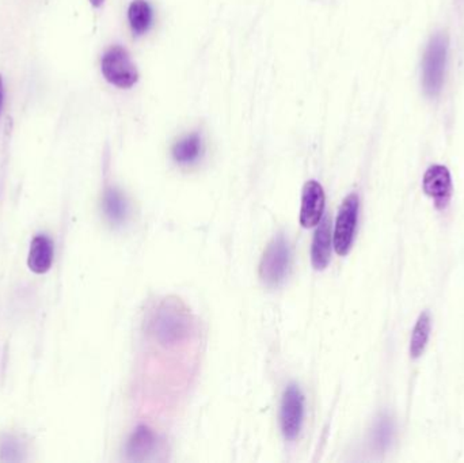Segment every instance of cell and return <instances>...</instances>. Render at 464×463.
<instances>
[{
  "mask_svg": "<svg viewBox=\"0 0 464 463\" xmlns=\"http://www.w3.org/2000/svg\"><path fill=\"white\" fill-rule=\"evenodd\" d=\"M101 69L109 84L120 89H129L139 79L136 67L123 46L116 45L103 53Z\"/></svg>",
  "mask_w": 464,
  "mask_h": 463,
  "instance_id": "7a4b0ae2",
  "label": "cell"
},
{
  "mask_svg": "<svg viewBox=\"0 0 464 463\" xmlns=\"http://www.w3.org/2000/svg\"><path fill=\"white\" fill-rule=\"evenodd\" d=\"M103 212L109 221L114 224L123 223L128 215V203L126 196L116 188L106 189L103 195Z\"/></svg>",
  "mask_w": 464,
  "mask_h": 463,
  "instance_id": "7c38bea8",
  "label": "cell"
},
{
  "mask_svg": "<svg viewBox=\"0 0 464 463\" xmlns=\"http://www.w3.org/2000/svg\"><path fill=\"white\" fill-rule=\"evenodd\" d=\"M152 335L159 343L173 345L183 340L191 330V315L178 299H166L155 313Z\"/></svg>",
  "mask_w": 464,
  "mask_h": 463,
  "instance_id": "6da1fadb",
  "label": "cell"
},
{
  "mask_svg": "<svg viewBox=\"0 0 464 463\" xmlns=\"http://www.w3.org/2000/svg\"><path fill=\"white\" fill-rule=\"evenodd\" d=\"M291 263V250L282 235H277L264 253L259 264V278L268 287H277L287 275Z\"/></svg>",
  "mask_w": 464,
  "mask_h": 463,
  "instance_id": "3957f363",
  "label": "cell"
},
{
  "mask_svg": "<svg viewBox=\"0 0 464 463\" xmlns=\"http://www.w3.org/2000/svg\"><path fill=\"white\" fill-rule=\"evenodd\" d=\"M202 152V139L199 134H191L173 147V158L178 163L188 165L196 162Z\"/></svg>",
  "mask_w": 464,
  "mask_h": 463,
  "instance_id": "4fadbf2b",
  "label": "cell"
},
{
  "mask_svg": "<svg viewBox=\"0 0 464 463\" xmlns=\"http://www.w3.org/2000/svg\"><path fill=\"white\" fill-rule=\"evenodd\" d=\"M391 436H393V423L390 418H382L375 428V442L379 447H386L390 443Z\"/></svg>",
  "mask_w": 464,
  "mask_h": 463,
  "instance_id": "2e32d148",
  "label": "cell"
},
{
  "mask_svg": "<svg viewBox=\"0 0 464 463\" xmlns=\"http://www.w3.org/2000/svg\"><path fill=\"white\" fill-rule=\"evenodd\" d=\"M359 196L356 193L347 196L339 208L334 230V248L339 256H346L354 245L359 219Z\"/></svg>",
  "mask_w": 464,
  "mask_h": 463,
  "instance_id": "5b68a950",
  "label": "cell"
},
{
  "mask_svg": "<svg viewBox=\"0 0 464 463\" xmlns=\"http://www.w3.org/2000/svg\"><path fill=\"white\" fill-rule=\"evenodd\" d=\"M155 447V435L146 426H140L132 435L128 444V454L134 459H142Z\"/></svg>",
  "mask_w": 464,
  "mask_h": 463,
  "instance_id": "9a60e30c",
  "label": "cell"
},
{
  "mask_svg": "<svg viewBox=\"0 0 464 463\" xmlns=\"http://www.w3.org/2000/svg\"><path fill=\"white\" fill-rule=\"evenodd\" d=\"M424 192L435 201L437 209H444L452 196V180L450 170L442 165H433L424 175Z\"/></svg>",
  "mask_w": 464,
  "mask_h": 463,
  "instance_id": "52a82bcc",
  "label": "cell"
},
{
  "mask_svg": "<svg viewBox=\"0 0 464 463\" xmlns=\"http://www.w3.org/2000/svg\"><path fill=\"white\" fill-rule=\"evenodd\" d=\"M103 2H105V0H90V4H92V6L95 7V9H98V7L102 6Z\"/></svg>",
  "mask_w": 464,
  "mask_h": 463,
  "instance_id": "ac0fdd59",
  "label": "cell"
},
{
  "mask_svg": "<svg viewBox=\"0 0 464 463\" xmlns=\"http://www.w3.org/2000/svg\"><path fill=\"white\" fill-rule=\"evenodd\" d=\"M325 209V192L321 183L308 181L303 188L300 223L305 229H311L322 221Z\"/></svg>",
  "mask_w": 464,
  "mask_h": 463,
  "instance_id": "ba28073f",
  "label": "cell"
},
{
  "mask_svg": "<svg viewBox=\"0 0 464 463\" xmlns=\"http://www.w3.org/2000/svg\"><path fill=\"white\" fill-rule=\"evenodd\" d=\"M4 77L0 75V115H2V110H4Z\"/></svg>",
  "mask_w": 464,
  "mask_h": 463,
  "instance_id": "e0dca14e",
  "label": "cell"
},
{
  "mask_svg": "<svg viewBox=\"0 0 464 463\" xmlns=\"http://www.w3.org/2000/svg\"><path fill=\"white\" fill-rule=\"evenodd\" d=\"M447 38L436 35L430 40L424 58V87L429 95H437L444 80Z\"/></svg>",
  "mask_w": 464,
  "mask_h": 463,
  "instance_id": "277c9868",
  "label": "cell"
},
{
  "mask_svg": "<svg viewBox=\"0 0 464 463\" xmlns=\"http://www.w3.org/2000/svg\"><path fill=\"white\" fill-rule=\"evenodd\" d=\"M53 242L46 235H37L30 243L28 266L36 275H44L53 264Z\"/></svg>",
  "mask_w": 464,
  "mask_h": 463,
  "instance_id": "9c48e42d",
  "label": "cell"
},
{
  "mask_svg": "<svg viewBox=\"0 0 464 463\" xmlns=\"http://www.w3.org/2000/svg\"><path fill=\"white\" fill-rule=\"evenodd\" d=\"M331 255V226L329 217L319 222L311 249V261L313 268L323 271L330 263Z\"/></svg>",
  "mask_w": 464,
  "mask_h": 463,
  "instance_id": "30bf717a",
  "label": "cell"
},
{
  "mask_svg": "<svg viewBox=\"0 0 464 463\" xmlns=\"http://www.w3.org/2000/svg\"><path fill=\"white\" fill-rule=\"evenodd\" d=\"M430 314L427 312L421 313L419 320H417L416 326H414L413 335H411V358L417 359L424 353L427 348V341H429Z\"/></svg>",
  "mask_w": 464,
  "mask_h": 463,
  "instance_id": "5bb4252c",
  "label": "cell"
},
{
  "mask_svg": "<svg viewBox=\"0 0 464 463\" xmlns=\"http://www.w3.org/2000/svg\"><path fill=\"white\" fill-rule=\"evenodd\" d=\"M303 416H305V397L302 390L297 385H289L282 397L281 413H280L281 431L287 441H295L299 436Z\"/></svg>",
  "mask_w": 464,
  "mask_h": 463,
  "instance_id": "8992f818",
  "label": "cell"
},
{
  "mask_svg": "<svg viewBox=\"0 0 464 463\" xmlns=\"http://www.w3.org/2000/svg\"><path fill=\"white\" fill-rule=\"evenodd\" d=\"M128 20L134 36L149 32L154 22V10L147 0H134L129 4Z\"/></svg>",
  "mask_w": 464,
  "mask_h": 463,
  "instance_id": "8fae6325",
  "label": "cell"
}]
</instances>
